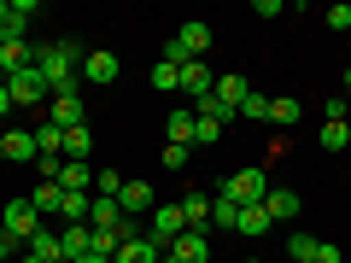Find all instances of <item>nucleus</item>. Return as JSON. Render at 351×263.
<instances>
[{
	"label": "nucleus",
	"instance_id": "obj_1",
	"mask_svg": "<svg viewBox=\"0 0 351 263\" xmlns=\"http://www.w3.org/2000/svg\"><path fill=\"white\" fill-rule=\"evenodd\" d=\"M36 76L47 82V94H82V47L76 41L36 47Z\"/></svg>",
	"mask_w": 351,
	"mask_h": 263
},
{
	"label": "nucleus",
	"instance_id": "obj_2",
	"mask_svg": "<svg viewBox=\"0 0 351 263\" xmlns=\"http://www.w3.org/2000/svg\"><path fill=\"white\" fill-rule=\"evenodd\" d=\"M0 234L12 240V246H29V240L41 234V211L29 199H12V205H6V216H0Z\"/></svg>",
	"mask_w": 351,
	"mask_h": 263
},
{
	"label": "nucleus",
	"instance_id": "obj_3",
	"mask_svg": "<svg viewBox=\"0 0 351 263\" xmlns=\"http://www.w3.org/2000/svg\"><path fill=\"white\" fill-rule=\"evenodd\" d=\"M6 94H12V112H36V105L47 100V82H41L36 64H29V71H12V76H6Z\"/></svg>",
	"mask_w": 351,
	"mask_h": 263
},
{
	"label": "nucleus",
	"instance_id": "obj_4",
	"mask_svg": "<svg viewBox=\"0 0 351 263\" xmlns=\"http://www.w3.org/2000/svg\"><path fill=\"white\" fill-rule=\"evenodd\" d=\"M263 193H269V175L263 170H234L223 181V199H234V205H263Z\"/></svg>",
	"mask_w": 351,
	"mask_h": 263
},
{
	"label": "nucleus",
	"instance_id": "obj_5",
	"mask_svg": "<svg viewBox=\"0 0 351 263\" xmlns=\"http://www.w3.org/2000/svg\"><path fill=\"white\" fill-rule=\"evenodd\" d=\"M147 234L158 240V246H176V240L188 234V216H182V205H152V223Z\"/></svg>",
	"mask_w": 351,
	"mask_h": 263
},
{
	"label": "nucleus",
	"instance_id": "obj_6",
	"mask_svg": "<svg viewBox=\"0 0 351 263\" xmlns=\"http://www.w3.org/2000/svg\"><path fill=\"white\" fill-rule=\"evenodd\" d=\"M164 263H211V234L205 228H188L176 246H164Z\"/></svg>",
	"mask_w": 351,
	"mask_h": 263
},
{
	"label": "nucleus",
	"instance_id": "obj_7",
	"mask_svg": "<svg viewBox=\"0 0 351 263\" xmlns=\"http://www.w3.org/2000/svg\"><path fill=\"white\" fill-rule=\"evenodd\" d=\"M152 205H158V199H152V181L129 175L123 193H117V211H123V216H152Z\"/></svg>",
	"mask_w": 351,
	"mask_h": 263
},
{
	"label": "nucleus",
	"instance_id": "obj_8",
	"mask_svg": "<svg viewBox=\"0 0 351 263\" xmlns=\"http://www.w3.org/2000/svg\"><path fill=\"white\" fill-rule=\"evenodd\" d=\"M29 18H36V0H12V12L0 18V47L6 41H29Z\"/></svg>",
	"mask_w": 351,
	"mask_h": 263
},
{
	"label": "nucleus",
	"instance_id": "obj_9",
	"mask_svg": "<svg viewBox=\"0 0 351 263\" xmlns=\"http://www.w3.org/2000/svg\"><path fill=\"white\" fill-rule=\"evenodd\" d=\"M117 71H123V64H117V53H88V59H82V82H94V88H112L117 82Z\"/></svg>",
	"mask_w": 351,
	"mask_h": 263
},
{
	"label": "nucleus",
	"instance_id": "obj_10",
	"mask_svg": "<svg viewBox=\"0 0 351 263\" xmlns=\"http://www.w3.org/2000/svg\"><path fill=\"white\" fill-rule=\"evenodd\" d=\"M117 263H164V246L152 234H129L123 246H117Z\"/></svg>",
	"mask_w": 351,
	"mask_h": 263
},
{
	"label": "nucleus",
	"instance_id": "obj_11",
	"mask_svg": "<svg viewBox=\"0 0 351 263\" xmlns=\"http://www.w3.org/2000/svg\"><path fill=\"white\" fill-rule=\"evenodd\" d=\"M263 211H269V223H293V216L304 211V199L293 188H269V193H263Z\"/></svg>",
	"mask_w": 351,
	"mask_h": 263
},
{
	"label": "nucleus",
	"instance_id": "obj_12",
	"mask_svg": "<svg viewBox=\"0 0 351 263\" xmlns=\"http://www.w3.org/2000/svg\"><path fill=\"white\" fill-rule=\"evenodd\" d=\"M211 88H217V71H211V64H205V59H199V64H188V71H182V94H188L193 105H199L205 94H211Z\"/></svg>",
	"mask_w": 351,
	"mask_h": 263
},
{
	"label": "nucleus",
	"instance_id": "obj_13",
	"mask_svg": "<svg viewBox=\"0 0 351 263\" xmlns=\"http://www.w3.org/2000/svg\"><path fill=\"white\" fill-rule=\"evenodd\" d=\"M47 123H59V129H82V94H53Z\"/></svg>",
	"mask_w": 351,
	"mask_h": 263
},
{
	"label": "nucleus",
	"instance_id": "obj_14",
	"mask_svg": "<svg viewBox=\"0 0 351 263\" xmlns=\"http://www.w3.org/2000/svg\"><path fill=\"white\" fill-rule=\"evenodd\" d=\"M59 246H64V263L88 258V251H94V228H88V223H71V228L59 234Z\"/></svg>",
	"mask_w": 351,
	"mask_h": 263
},
{
	"label": "nucleus",
	"instance_id": "obj_15",
	"mask_svg": "<svg viewBox=\"0 0 351 263\" xmlns=\"http://www.w3.org/2000/svg\"><path fill=\"white\" fill-rule=\"evenodd\" d=\"M211 94H217V100L228 105V112H240V100L252 94V82H246V76H234V71H223V76H217V88H211Z\"/></svg>",
	"mask_w": 351,
	"mask_h": 263
},
{
	"label": "nucleus",
	"instance_id": "obj_16",
	"mask_svg": "<svg viewBox=\"0 0 351 263\" xmlns=\"http://www.w3.org/2000/svg\"><path fill=\"white\" fill-rule=\"evenodd\" d=\"M36 158H64V129L41 117L36 123Z\"/></svg>",
	"mask_w": 351,
	"mask_h": 263
},
{
	"label": "nucleus",
	"instance_id": "obj_17",
	"mask_svg": "<svg viewBox=\"0 0 351 263\" xmlns=\"http://www.w3.org/2000/svg\"><path fill=\"white\" fill-rule=\"evenodd\" d=\"M29 64H36V41H6V47H0V71H6V76L29 71Z\"/></svg>",
	"mask_w": 351,
	"mask_h": 263
},
{
	"label": "nucleus",
	"instance_id": "obj_18",
	"mask_svg": "<svg viewBox=\"0 0 351 263\" xmlns=\"http://www.w3.org/2000/svg\"><path fill=\"white\" fill-rule=\"evenodd\" d=\"M59 188H64V193H94V170H88V164H71V158H64Z\"/></svg>",
	"mask_w": 351,
	"mask_h": 263
},
{
	"label": "nucleus",
	"instance_id": "obj_19",
	"mask_svg": "<svg viewBox=\"0 0 351 263\" xmlns=\"http://www.w3.org/2000/svg\"><path fill=\"white\" fill-rule=\"evenodd\" d=\"M117 223H123L117 199H88V228H112V234H117Z\"/></svg>",
	"mask_w": 351,
	"mask_h": 263
},
{
	"label": "nucleus",
	"instance_id": "obj_20",
	"mask_svg": "<svg viewBox=\"0 0 351 263\" xmlns=\"http://www.w3.org/2000/svg\"><path fill=\"white\" fill-rule=\"evenodd\" d=\"M240 234L246 240H258V234H269V211H263V205H240Z\"/></svg>",
	"mask_w": 351,
	"mask_h": 263
},
{
	"label": "nucleus",
	"instance_id": "obj_21",
	"mask_svg": "<svg viewBox=\"0 0 351 263\" xmlns=\"http://www.w3.org/2000/svg\"><path fill=\"white\" fill-rule=\"evenodd\" d=\"M88 152H94L88 123H82V129H64V158H71V164H88Z\"/></svg>",
	"mask_w": 351,
	"mask_h": 263
},
{
	"label": "nucleus",
	"instance_id": "obj_22",
	"mask_svg": "<svg viewBox=\"0 0 351 263\" xmlns=\"http://www.w3.org/2000/svg\"><path fill=\"white\" fill-rule=\"evenodd\" d=\"M0 158H36V129H6V152Z\"/></svg>",
	"mask_w": 351,
	"mask_h": 263
},
{
	"label": "nucleus",
	"instance_id": "obj_23",
	"mask_svg": "<svg viewBox=\"0 0 351 263\" xmlns=\"http://www.w3.org/2000/svg\"><path fill=\"white\" fill-rule=\"evenodd\" d=\"M304 117V105L293 100V94H281V100H269V123H281V129H293Z\"/></svg>",
	"mask_w": 351,
	"mask_h": 263
},
{
	"label": "nucleus",
	"instance_id": "obj_24",
	"mask_svg": "<svg viewBox=\"0 0 351 263\" xmlns=\"http://www.w3.org/2000/svg\"><path fill=\"white\" fill-rule=\"evenodd\" d=\"M29 258H41V263H64V246H59V234H47V228H41V234L29 240Z\"/></svg>",
	"mask_w": 351,
	"mask_h": 263
},
{
	"label": "nucleus",
	"instance_id": "obj_25",
	"mask_svg": "<svg viewBox=\"0 0 351 263\" xmlns=\"http://www.w3.org/2000/svg\"><path fill=\"white\" fill-rule=\"evenodd\" d=\"M182 216H188V228H211V199L205 193H188L182 199Z\"/></svg>",
	"mask_w": 351,
	"mask_h": 263
},
{
	"label": "nucleus",
	"instance_id": "obj_26",
	"mask_svg": "<svg viewBox=\"0 0 351 263\" xmlns=\"http://www.w3.org/2000/svg\"><path fill=\"white\" fill-rule=\"evenodd\" d=\"M316 140H322V152H346L351 147V123H322V135H316Z\"/></svg>",
	"mask_w": 351,
	"mask_h": 263
},
{
	"label": "nucleus",
	"instance_id": "obj_27",
	"mask_svg": "<svg viewBox=\"0 0 351 263\" xmlns=\"http://www.w3.org/2000/svg\"><path fill=\"white\" fill-rule=\"evenodd\" d=\"M217 140H223V123H217V117H199V112H193V147H217Z\"/></svg>",
	"mask_w": 351,
	"mask_h": 263
},
{
	"label": "nucleus",
	"instance_id": "obj_28",
	"mask_svg": "<svg viewBox=\"0 0 351 263\" xmlns=\"http://www.w3.org/2000/svg\"><path fill=\"white\" fill-rule=\"evenodd\" d=\"M88 199H94V193H64L59 216H64V223H88Z\"/></svg>",
	"mask_w": 351,
	"mask_h": 263
},
{
	"label": "nucleus",
	"instance_id": "obj_29",
	"mask_svg": "<svg viewBox=\"0 0 351 263\" xmlns=\"http://www.w3.org/2000/svg\"><path fill=\"white\" fill-rule=\"evenodd\" d=\"M164 129H170L176 147H193V112H170V123H164Z\"/></svg>",
	"mask_w": 351,
	"mask_h": 263
},
{
	"label": "nucleus",
	"instance_id": "obj_30",
	"mask_svg": "<svg viewBox=\"0 0 351 263\" xmlns=\"http://www.w3.org/2000/svg\"><path fill=\"white\" fill-rule=\"evenodd\" d=\"M234 223H240V205L217 193V199H211V228H234Z\"/></svg>",
	"mask_w": 351,
	"mask_h": 263
},
{
	"label": "nucleus",
	"instance_id": "obj_31",
	"mask_svg": "<svg viewBox=\"0 0 351 263\" xmlns=\"http://www.w3.org/2000/svg\"><path fill=\"white\" fill-rule=\"evenodd\" d=\"M158 94H170V88H182V64H152V76H147Z\"/></svg>",
	"mask_w": 351,
	"mask_h": 263
},
{
	"label": "nucleus",
	"instance_id": "obj_32",
	"mask_svg": "<svg viewBox=\"0 0 351 263\" xmlns=\"http://www.w3.org/2000/svg\"><path fill=\"white\" fill-rule=\"evenodd\" d=\"M234 117H258V123H269V94H258V88H252L246 100H240V112Z\"/></svg>",
	"mask_w": 351,
	"mask_h": 263
},
{
	"label": "nucleus",
	"instance_id": "obj_33",
	"mask_svg": "<svg viewBox=\"0 0 351 263\" xmlns=\"http://www.w3.org/2000/svg\"><path fill=\"white\" fill-rule=\"evenodd\" d=\"M59 199H64V188H59V181H41V188L29 193V205H36V211H59Z\"/></svg>",
	"mask_w": 351,
	"mask_h": 263
},
{
	"label": "nucleus",
	"instance_id": "obj_34",
	"mask_svg": "<svg viewBox=\"0 0 351 263\" xmlns=\"http://www.w3.org/2000/svg\"><path fill=\"white\" fill-rule=\"evenodd\" d=\"M316 246H322L316 234H293V240H287V258H293V263H304V258L316 263Z\"/></svg>",
	"mask_w": 351,
	"mask_h": 263
},
{
	"label": "nucleus",
	"instance_id": "obj_35",
	"mask_svg": "<svg viewBox=\"0 0 351 263\" xmlns=\"http://www.w3.org/2000/svg\"><path fill=\"white\" fill-rule=\"evenodd\" d=\"M117 193H123V175H117V170H100V175H94V199H117Z\"/></svg>",
	"mask_w": 351,
	"mask_h": 263
},
{
	"label": "nucleus",
	"instance_id": "obj_36",
	"mask_svg": "<svg viewBox=\"0 0 351 263\" xmlns=\"http://www.w3.org/2000/svg\"><path fill=\"white\" fill-rule=\"evenodd\" d=\"M164 170H188V164H193V147H176V140H164Z\"/></svg>",
	"mask_w": 351,
	"mask_h": 263
},
{
	"label": "nucleus",
	"instance_id": "obj_37",
	"mask_svg": "<svg viewBox=\"0 0 351 263\" xmlns=\"http://www.w3.org/2000/svg\"><path fill=\"white\" fill-rule=\"evenodd\" d=\"M346 117H351V100H346V94H334V100L322 105V123H346Z\"/></svg>",
	"mask_w": 351,
	"mask_h": 263
},
{
	"label": "nucleus",
	"instance_id": "obj_38",
	"mask_svg": "<svg viewBox=\"0 0 351 263\" xmlns=\"http://www.w3.org/2000/svg\"><path fill=\"white\" fill-rule=\"evenodd\" d=\"M322 24H328V29H351V6H328Z\"/></svg>",
	"mask_w": 351,
	"mask_h": 263
},
{
	"label": "nucleus",
	"instance_id": "obj_39",
	"mask_svg": "<svg viewBox=\"0 0 351 263\" xmlns=\"http://www.w3.org/2000/svg\"><path fill=\"white\" fill-rule=\"evenodd\" d=\"M59 170H64V158H36V175H41V181H59Z\"/></svg>",
	"mask_w": 351,
	"mask_h": 263
},
{
	"label": "nucleus",
	"instance_id": "obj_40",
	"mask_svg": "<svg viewBox=\"0 0 351 263\" xmlns=\"http://www.w3.org/2000/svg\"><path fill=\"white\" fill-rule=\"evenodd\" d=\"M316 263H339V246H328V240H322V246H316Z\"/></svg>",
	"mask_w": 351,
	"mask_h": 263
},
{
	"label": "nucleus",
	"instance_id": "obj_41",
	"mask_svg": "<svg viewBox=\"0 0 351 263\" xmlns=\"http://www.w3.org/2000/svg\"><path fill=\"white\" fill-rule=\"evenodd\" d=\"M6 112H12V94H6V88H0V117H6Z\"/></svg>",
	"mask_w": 351,
	"mask_h": 263
},
{
	"label": "nucleus",
	"instance_id": "obj_42",
	"mask_svg": "<svg viewBox=\"0 0 351 263\" xmlns=\"http://www.w3.org/2000/svg\"><path fill=\"white\" fill-rule=\"evenodd\" d=\"M6 251H12V240H6V234H0V263H6Z\"/></svg>",
	"mask_w": 351,
	"mask_h": 263
},
{
	"label": "nucleus",
	"instance_id": "obj_43",
	"mask_svg": "<svg viewBox=\"0 0 351 263\" xmlns=\"http://www.w3.org/2000/svg\"><path fill=\"white\" fill-rule=\"evenodd\" d=\"M76 263H112V258H94V251H88V258H76Z\"/></svg>",
	"mask_w": 351,
	"mask_h": 263
},
{
	"label": "nucleus",
	"instance_id": "obj_44",
	"mask_svg": "<svg viewBox=\"0 0 351 263\" xmlns=\"http://www.w3.org/2000/svg\"><path fill=\"white\" fill-rule=\"evenodd\" d=\"M6 12H12V0H0V18H6Z\"/></svg>",
	"mask_w": 351,
	"mask_h": 263
},
{
	"label": "nucleus",
	"instance_id": "obj_45",
	"mask_svg": "<svg viewBox=\"0 0 351 263\" xmlns=\"http://www.w3.org/2000/svg\"><path fill=\"white\" fill-rule=\"evenodd\" d=\"M346 94H351V64H346Z\"/></svg>",
	"mask_w": 351,
	"mask_h": 263
},
{
	"label": "nucleus",
	"instance_id": "obj_46",
	"mask_svg": "<svg viewBox=\"0 0 351 263\" xmlns=\"http://www.w3.org/2000/svg\"><path fill=\"white\" fill-rule=\"evenodd\" d=\"M0 152H6V129H0Z\"/></svg>",
	"mask_w": 351,
	"mask_h": 263
},
{
	"label": "nucleus",
	"instance_id": "obj_47",
	"mask_svg": "<svg viewBox=\"0 0 351 263\" xmlns=\"http://www.w3.org/2000/svg\"><path fill=\"white\" fill-rule=\"evenodd\" d=\"M240 263H258V258H240Z\"/></svg>",
	"mask_w": 351,
	"mask_h": 263
},
{
	"label": "nucleus",
	"instance_id": "obj_48",
	"mask_svg": "<svg viewBox=\"0 0 351 263\" xmlns=\"http://www.w3.org/2000/svg\"><path fill=\"white\" fill-rule=\"evenodd\" d=\"M24 263H41V258H24Z\"/></svg>",
	"mask_w": 351,
	"mask_h": 263
},
{
	"label": "nucleus",
	"instance_id": "obj_49",
	"mask_svg": "<svg viewBox=\"0 0 351 263\" xmlns=\"http://www.w3.org/2000/svg\"><path fill=\"white\" fill-rule=\"evenodd\" d=\"M304 263H311V258H304Z\"/></svg>",
	"mask_w": 351,
	"mask_h": 263
}]
</instances>
